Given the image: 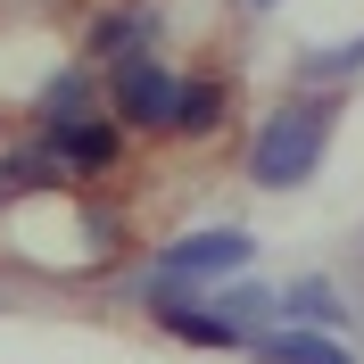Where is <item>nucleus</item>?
Listing matches in <instances>:
<instances>
[{"label":"nucleus","instance_id":"0eeeda50","mask_svg":"<svg viewBox=\"0 0 364 364\" xmlns=\"http://www.w3.org/2000/svg\"><path fill=\"white\" fill-rule=\"evenodd\" d=\"M282 315H298V323H340V298H331V282H290V290H282Z\"/></svg>","mask_w":364,"mask_h":364},{"label":"nucleus","instance_id":"7ed1b4c3","mask_svg":"<svg viewBox=\"0 0 364 364\" xmlns=\"http://www.w3.org/2000/svg\"><path fill=\"white\" fill-rule=\"evenodd\" d=\"M108 100H116V116H124V124H174V100H182V83L158 67V58H116V83H108Z\"/></svg>","mask_w":364,"mask_h":364},{"label":"nucleus","instance_id":"f257e3e1","mask_svg":"<svg viewBox=\"0 0 364 364\" xmlns=\"http://www.w3.org/2000/svg\"><path fill=\"white\" fill-rule=\"evenodd\" d=\"M323 141H331V108L323 100H290V108L265 116V133L249 141V182L257 191H290L323 166Z\"/></svg>","mask_w":364,"mask_h":364},{"label":"nucleus","instance_id":"9d476101","mask_svg":"<svg viewBox=\"0 0 364 364\" xmlns=\"http://www.w3.org/2000/svg\"><path fill=\"white\" fill-rule=\"evenodd\" d=\"M257 9H273V0H257Z\"/></svg>","mask_w":364,"mask_h":364},{"label":"nucleus","instance_id":"20e7f679","mask_svg":"<svg viewBox=\"0 0 364 364\" xmlns=\"http://www.w3.org/2000/svg\"><path fill=\"white\" fill-rule=\"evenodd\" d=\"M50 149L67 166H83V174H100V166L116 158V133L100 124V116H50Z\"/></svg>","mask_w":364,"mask_h":364},{"label":"nucleus","instance_id":"1a4fd4ad","mask_svg":"<svg viewBox=\"0 0 364 364\" xmlns=\"http://www.w3.org/2000/svg\"><path fill=\"white\" fill-rule=\"evenodd\" d=\"M9 191H17V182H9V166H0V199H9Z\"/></svg>","mask_w":364,"mask_h":364},{"label":"nucleus","instance_id":"39448f33","mask_svg":"<svg viewBox=\"0 0 364 364\" xmlns=\"http://www.w3.org/2000/svg\"><path fill=\"white\" fill-rule=\"evenodd\" d=\"M257 356H265V364H348L323 331H282V340H265Z\"/></svg>","mask_w":364,"mask_h":364},{"label":"nucleus","instance_id":"423d86ee","mask_svg":"<svg viewBox=\"0 0 364 364\" xmlns=\"http://www.w3.org/2000/svg\"><path fill=\"white\" fill-rule=\"evenodd\" d=\"M215 124H224V91H215V83H182L174 133H215Z\"/></svg>","mask_w":364,"mask_h":364},{"label":"nucleus","instance_id":"6e6552de","mask_svg":"<svg viewBox=\"0 0 364 364\" xmlns=\"http://www.w3.org/2000/svg\"><path fill=\"white\" fill-rule=\"evenodd\" d=\"M215 315H232L240 331H249L257 315H273V298H265V290H224V298H215Z\"/></svg>","mask_w":364,"mask_h":364},{"label":"nucleus","instance_id":"f03ea898","mask_svg":"<svg viewBox=\"0 0 364 364\" xmlns=\"http://www.w3.org/2000/svg\"><path fill=\"white\" fill-rule=\"evenodd\" d=\"M257 257V240L240 224H224V232H191V240H174V249L158 257V290H191V282H224V273H240Z\"/></svg>","mask_w":364,"mask_h":364}]
</instances>
